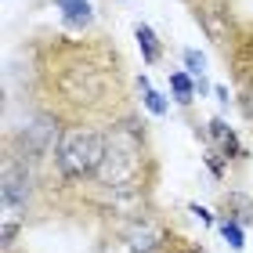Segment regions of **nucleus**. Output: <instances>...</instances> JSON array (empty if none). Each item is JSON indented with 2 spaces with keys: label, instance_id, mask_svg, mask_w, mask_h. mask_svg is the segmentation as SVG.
<instances>
[{
  "label": "nucleus",
  "instance_id": "1",
  "mask_svg": "<svg viewBox=\"0 0 253 253\" xmlns=\"http://www.w3.org/2000/svg\"><path fill=\"white\" fill-rule=\"evenodd\" d=\"M105 152H109V137L105 134L90 130V126H73V130L62 134L54 163H58L62 177L87 181V177H98L101 163H105Z\"/></svg>",
  "mask_w": 253,
  "mask_h": 253
},
{
  "label": "nucleus",
  "instance_id": "2",
  "mask_svg": "<svg viewBox=\"0 0 253 253\" xmlns=\"http://www.w3.org/2000/svg\"><path fill=\"white\" fill-rule=\"evenodd\" d=\"M137 170H141V134L123 123L109 134V152L98 170V181L105 192H134Z\"/></svg>",
  "mask_w": 253,
  "mask_h": 253
},
{
  "label": "nucleus",
  "instance_id": "3",
  "mask_svg": "<svg viewBox=\"0 0 253 253\" xmlns=\"http://www.w3.org/2000/svg\"><path fill=\"white\" fill-rule=\"evenodd\" d=\"M58 141H62L58 120H54V116H33L18 130V159L40 163V159H47L51 152H58Z\"/></svg>",
  "mask_w": 253,
  "mask_h": 253
},
{
  "label": "nucleus",
  "instance_id": "4",
  "mask_svg": "<svg viewBox=\"0 0 253 253\" xmlns=\"http://www.w3.org/2000/svg\"><path fill=\"white\" fill-rule=\"evenodd\" d=\"M29 195H33V177H29L26 159L7 156L4 159V185H0V199H4L7 210H26Z\"/></svg>",
  "mask_w": 253,
  "mask_h": 253
},
{
  "label": "nucleus",
  "instance_id": "5",
  "mask_svg": "<svg viewBox=\"0 0 253 253\" xmlns=\"http://www.w3.org/2000/svg\"><path fill=\"white\" fill-rule=\"evenodd\" d=\"M163 228H159L156 221H148V217H141V221L130 224V232H126V250L130 253H156L159 246H163Z\"/></svg>",
  "mask_w": 253,
  "mask_h": 253
},
{
  "label": "nucleus",
  "instance_id": "6",
  "mask_svg": "<svg viewBox=\"0 0 253 253\" xmlns=\"http://www.w3.org/2000/svg\"><path fill=\"white\" fill-rule=\"evenodd\" d=\"M199 22L206 29V37L213 43H228L232 40V22H228V11L221 7H199Z\"/></svg>",
  "mask_w": 253,
  "mask_h": 253
},
{
  "label": "nucleus",
  "instance_id": "7",
  "mask_svg": "<svg viewBox=\"0 0 253 253\" xmlns=\"http://www.w3.org/2000/svg\"><path fill=\"white\" fill-rule=\"evenodd\" d=\"M62 22L69 29H87L94 22V11H90V0H58Z\"/></svg>",
  "mask_w": 253,
  "mask_h": 253
},
{
  "label": "nucleus",
  "instance_id": "8",
  "mask_svg": "<svg viewBox=\"0 0 253 253\" xmlns=\"http://www.w3.org/2000/svg\"><path fill=\"white\" fill-rule=\"evenodd\" d=\"M210 137L217 141V148H221L224 159H239V156H243V141L235 137V130L224 120H210Z\"/></svg>",
  "mask_w": 253,
  "mask_h": 253
},
{
  "label": "nucleus",
  "instance_id": "9",
  "mask_svg": "<svg viewBox=\"0 0 253 253\" xmlns=\"http://www.w3.org/2000/svg\"><path fill=\"white\" fill-rule=\"evenodd\" d=\"M134 40H137V47H141V58H145V65H156V62H159V40H156L152 26L137 22V26H134Z\"/></svg>",
  "mask_w": 253,
  "mask_h": 253
},
{
  "label": "nucleus",
  "instance_id": "10",
  "mask_svg": "<svg viewBox=\"0 0 253 253\" xmlns=\"http://www.w3.org/2000/svg\"><path fill=\"white\" fill-rule=\"evenodd\" d=\"M137 87H141V101H145V109L152 112V116H167V101H163V94L148 84V76H141L137 80Z\"/></svg>",
  "mask_w": 253,
  "mask_h": 253
},
{
  "label": "nucleus",
  "instance_id": "11",
  "mask_svg": "<svg viewBox=\"0 0 253 253\" xmlns=\"http://www.w3.org/2000/svg\"><path fill=\"white\" fill-rule=\"evenodd\" d=\"M170 90H174V98L181 101V105H188V101L195 98V80H192V73H170Z\"/></svg>",
  "mask_w": 253,
  "mask_h": 253
},
{
  "label": "nucleus",
  "instance_id": "12",
  "mask_svg": "<svg viewBox=\"0 0 253 253\" xmlns=\"http://www.w3.org/2000/svg\"><path fill=\"white\" fill-rule=\"evenodd\" d=\"M221 235H224V243L232 250H243L246 246V232H243V224H239L235 217H224V221H221Z\"/></svg>",
  "mask_w": 253,
  "mask_h": 253
},
{
  "label": "nucleus",
  "instance_id": "13",
  "mask_svg": "<svg viewBox=\"0 0 253 253\" xmlns=\"http://www.w3.org/2000/svg\"><path fill=\"white\" fill-rule=\"evenodd\" d=\"M185 73H192L195 80L206 73V58H203V54L195 51V47H188V51H185Z\"/></svg>",
  "mask_w": 253,
  "mask_h": 253
},
{
  "label": "nucleus",
  "instance_id": "14",
  "mask_svg": "<svg viewBox=\"0 0 253 253\" xmlns=\"http://www.w3.org/2000/svg\"><path fill=\"white\" fill-rule=\"evenodd\" d=\"M188 213H192V217H199L203 224H213V213L206 210V206H199V203H192V206H188Z\"/></svg>",
  "mask_w": 253,
  "mask_h": 253
},
{
  "label": "nucleus",
  "instance_id": "15",
  "mask_svg": "<svg viewBox=\"0 0 253 253\" xmlns=\"http://www.w3.org/2000/svg\"><path fill=\"white\" fill-rule=\"evenodd\" d=\"M206 167H210V170H213V177H221V174H224V163H221V152H210V156H206Z\"/></svg>",
  "mask_w": 253,
  "mask_h": 253
},
{
  "label": "nucleus",
  "instance_id": "16",
  "mask_svg": "<svg viewBox=\"0 0 253 253\" xmlns=\"http://www.w3.org/2000/svg\"><path fill=\"white\" fill-rule=\"evenodd\" d=\"M243 112H246V120L253 123V84L246 87V94H243Z\"/></svg>",
  "mask_w": 253,
  "mask_h": 253
},
{
  "label": "nucleus",
  "instance_id": "17",
  "mask_svg": "<svg viewBox=\"0 0 253 253\" xmlns=\"http://www.w3.org/2000/svg\"><path fill=\"white\" fill-rule=\"evenodd\" d=\"M15 235H18V224L15 221H4V246L15 243Z\"/></svg>",
  "mask_w": 253,
  "mask_h": 253
},
{
  "label": "nucleus",
  "instance_id": "18",
  "mask_svg": "<svg viewBox=\"0 0 253 253\" xmlns=\"http://www.w3.org/2000/svg\"><path fill=\"white\" fill-rule=\"evenodd\" d=\"M213 94H217V101H221V105H228V87H213Z\"/></svg>",
  "mask_w": 253,
  "mask_h": 253
},
{
  "label": "nucleus",
  "instance_id": "19",
  "mask_svg": "<svg viewBox=\"0 0 253 253\" xmlns=\"http://www.w3.org/2000/svg\"><path fill=\"white\" fill-rule=\"evenodd\" d=\"M177 253H203V250H195V246H185V250H177Z\"/></svg>",
  "mask_w": 253,
  "mask_h": 253
}]
</instances>
